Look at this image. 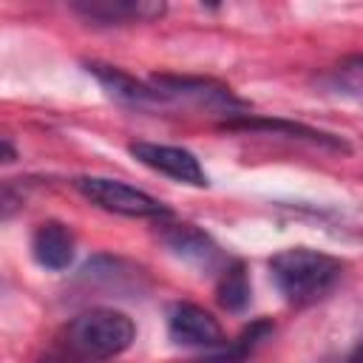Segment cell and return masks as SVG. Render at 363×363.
I'll return each mask as SVG.
<instances>
[{"label":"cell","instance_id":"6da1fadb","mask_svg":"<svg viewBox=\"0 0 363 363\" xmlns=\"http://www.w3.org/2000/svg\"><path fill=\"white\" fill-rule=\"evenodd\" d=\"M343 269L346 264L340 258L312 247H289L269 258L272 284L295 306H306L326 298L340 281Z\"/></svg>","mask_w":363,"mask_h":363},{"label":"cell","instance_id":"7a4b0ae2","mask_svg":"<svg viewBox=\"0 0 363 363\" xmlns=\"http://www.w3.org/2000/svg\"><path fill=\"white\" fill-rule=\"evenodd\" d=\"M136 337L133 320L108 306H94L74 315L65 326V346L82 360H108L130 349Z\"/></svg>","mask_w":363,"mask_h":363},{"label":"cell","instance_id":"3957f363","mask_svg":"<svg viewBox=\"0 0 363 363\" xmlns=\"http://www.w3.org/2000/svg\"><path fill=\"white\" fill-rule=\"evenodd\" d=\"M74 187L82 199H88L91 204L116 213V216H128V218H159L167 216V207L147 196L145 190H136L119 179H105V176H77Z\"/></svg>","mask_w":363,"mask_h":363},{"label":"cell","instance_id":"277c9868","mask_svg":"<svg viewBox=\"0 0 363 363\" xmlns=\"http://www.w3.org/2000/svg\"><path fill=\"white\" fill-rule=\"evenodd\" d=\"M153 88L164 96V102H190L213 111H224L227 119L235 116V111H244L247 102L235 96L227 85L207 79V77H176V74H156L150 77Z\"/></svg>","mask_w":363,"mask_h":363},{"label":"cell","instance_id":"5b68a950","mask_svg":"<svg viewBox=\"0 0 363 363\" xmlns=\"http://www.w3.org/2000/svg\"><path fill=\"white\" fill-rule=\"evenodd\" d=\"M167 335L179 346L193 349H218L227 343L221 323L199 303L179 301L167 309Z\"/></svg>","mask_w":363,"mask_h":363},{"label":"cell","instance_id":"8992f818","mask_svg":"<svg viewBox=\"0 0 363 363\" xmlns=\"http://www.w3.org/2000/svg\"><path fill=\"white\" fill-rule=\"evenodd\" d=\"M128 150H130V156L136 162H142L145 167H150V170H156L162 176H170V179H176L182 184H190V187H207L204 167L184 147L156 145V142H130Z\"/></svg>","mask_w":363,"mask_h":363},{"label":"cell","instance_id":"52a82bcc","mask_svg":"<svg viewBox=\"0 0 363 363\" xmlns=\"http://www.w3.org/2000/svg\"><path fill=\"white\" fill-rule=\"evenodd\" d=\"M71 9L99 26H128V23H150L164 14V3L156 0H74Z\"/></svg>","mask_w":363,"mask_h":363},{"label":"cell","instance_id":"ba28073f","mask_svg":"<svg viewBox=\"0 0 363 363\" xmlns=\"http://www.w3.org/2000/svg\"><path fill=\"white\" fill-rule=\"evenodd\" d=\"M88 74L96 77V82L105 88L108 96H113L116 102L133 105V108H150V105H164V96L153 88V82H139L136 77L125 74L116 65H105V62H88L85 65Z\"/></svg>","mask_w":363,"mask_h":363},{"label":"cell","instance_id":"9c48e42d","mask_svg":"<svg viewBox=\"0 0 363 363\" xmlns=\"http://www.w3.org/2000/svg\"><path fill=\"white\" fill-rule=\"evenodd\" d=\"M31 258L51 272H62L74 261V233L62 221H43L31 233Z\"/></svg>","mask_w":363,"mask_h":363},{"label":"cell","instance_id":"30bf717a","mask_svg":"<svg viewBox=\"0 0 363 363\" xmlns=\"http://www.w3.org/2000/svg\"><path fill=\"white\" fill-rule=\"evenodd\" d=\"M159 238L173 255H179L182 261H190L196 267H213L221 258L218 244L196 224H162Z\"/></svg>","mask_w":363,"mask_h":363},{"label":"cell","instance_id":"8fae6325","mask_svg":"<svg viewBox=\"0 0 363 363\" xmlns=\"http://www.w3.org/2000/svg\"><path fill=\"white\" fill-rule=\"evenodd\" d=\"M221 128L224 130H269V133H281V136H292V139L318 142V145H326V147H335V150H346L343 139H337L332 133H323V130H315V128H306L301 122H286V119H255V116L235 113V116L224 119Z\"/></svg>","mask_w":363,"mask_h":363},{"label":"cell","instance_id":"7c38bea8","mask_svg":"<svg viewBox=\"0 0 363 363\" xmlns=\"http://www.w3.org/2000/svg\"><path fill=\"white\" fill-rule=\"evenodd\" d=\"M216 298L227 312H241L250 303V278L241 261H230L216 284Z\"/></svg>","mask_w":363,"mask_h":363},{"label":"cell","instance_id":"4fadbf2b","mask_svg":"<svg viewBox=\"0 0 363 363\" xmlns=\"http://www.w3.org/2000/svg\"><path fill=\"white\" fill-rule=\"evenodd\" d=\"M122 261L119 258H108V255H99L94 261L85 264L82 269V278L88 281H102L108 289H128V286H136V278H139V269H130V272H122Z\"/></svg>","mask_w":363,"mask_h":363},{"label":"cell","instance_id":"5bb4252c","mask_svg":"<svg viewBox=\"0 0 363 363\" xmlns=\"http://www.w3.org/2000/svg\"><path fill=\"white\" fill-rule=\"evenodd\" d=\"M318 82L326 85L329 91H337V94H354V91H360L363 88V54H352V57L340 60L326 74H320Z\"/></svg>","mask_w":363,"mask_h":363},{"label":"cell","instance_id":"9a60e30c","mask_svg":"<svg viewBox=\"0 0 363 363\" xmlns=\"http://www.w3.org/2000/svg\"><path fill=\"white\" fill-rule=\"evenodd\" d=\"M40 363H82V357H77L74 352L71 354H45Z\"/></svg>","mask_w":363,"mask_h":363},{"label":"cell","instance_id":"2e32d148","mask_svg":"<svg viewBox=\"0 0 363 363\" xmlns=\"http://www.w3.org/2000/svg\"><path fill=\"white\" fill-rule=\"evenodd\" d=\"M340 363H363V340L354 346V352L346 357V360H340Z\"/></svg>","mask_w":363,"mask_h":363},{"label":"cell","instance_id":"e0dca14e","mask_svg":"<svg viewBox=\"0 0 363 363\" xmlns=\"http://www.w3.org/2000/svg\"><path fill=\"white\" fill-rule=\"evenodd\" d=\"M3 162H14V147H11L9 136H3Z\"/></svg>","mask_w":363,"mask_h":363}]
</instances>
